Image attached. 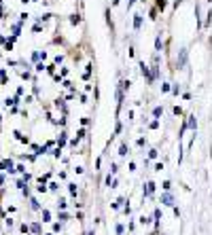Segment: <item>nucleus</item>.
I'll return each mask as SVG.
<instances>
[{
  "label": "nucleus",
  "instance_id": "obj_1",
  "mask_svg": "<svg viewBox=\"0 0 212 235\" xmlns=\"http://www.w3.org/2000/svg\"><path fill=\"white\" fill-rule=\"evenodd\" d=\"M153 189H155V184H153V182H149V184H147V189H144V195H151V193H153Z\"/></svg>",
  "mask_w": 212,
  "mask_h": 235
},
{
  "label": "nucleus",
  "instance_id": "obj_2",
  "mask_svg": "<svg viewBox=\"0 0 212 235\" xmlns=\"http://www.w3.org/2000/svg\"><path fill=\"white\" fill-rule=\"evenodd\" d=\"M172 201H174V199H172L170 195H166V197H163V203H166V205H174Z\"/></svg>",
  "mask_w": 212,
  "mask_h": 235
},
{
  "label": "nucleus",
  "instance_id": "obj_3",
  "mask_svg": "<svg viewBox=\"0 0 212 235\" xmlns=\"http://www.w3.org/2000/svg\"><path fill=\"white\" fill-rule=\"evenodd\" d=\"M119 155H127V146H125V144H121V148H119Z\"/></svg>",
  "mask_w": 212,
  "mask_h": 235
},
{
  "label": "nucleus",
  "instance_id": "obj_4",
  "mask_svg": "<svg viewBox=\"0 0 212 235\" xmlns=\"http://www.w3.org/2000/svg\"><path fill=\"white\" fill-rule=\"evenodd\" d=\"M140 222H142V225H149V222H151V218H147V216H142V218H140Z\"/></svg>",
  "mask_w": 212,
  "mask_h": 235
}]
</instances>
